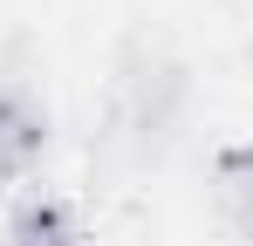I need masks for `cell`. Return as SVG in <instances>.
I'll return each instance as SVG.
<instances>
[{
    "label": "cell",
    "instance_id": "6da1fadb",
    "mask_svg": "<svg viewBox=\"0 0 253 246\" xmlns=\"http://www.w3.org/2000/svg\"><path fill=\"white\" fill-rule=\"evenodd\" d=\"M42 144H48V117L21 89H0V185L21 178L28 164L42 158Z\"/></svg>",
    "mask_w": 253,
    "mask_h": 246
},
{
    "label": "cell",
    "instance_id": "7a4b0ae2",
    "mask_svg": "<svg viewBox=\"0 0 253 246\" xmlns=\"http://www.w3.org/2000/svg\"><path fill=\"white\" fill-rule=\"evenodd\" d=\"M212 205L240 240H253V144H226L212 158Z\"/></svg>",
    "mask_w": 253,
    "mask_h": 246
},
{
    "label": "cell",
    "instance_id": "3957f363",
    "mask_svg": "<svg viewBox=\"0 0 253 246\" xmlns=\"http://www.w3.org/2000/svg\"><path fill=\"white\" fill-rule=\"evenodd\" d=\"M14 246H83V226L62 199H35L14 212Z\"/></svg>",
    "mask_w": 253,
    "mask_h": 246
}]
</instances>
